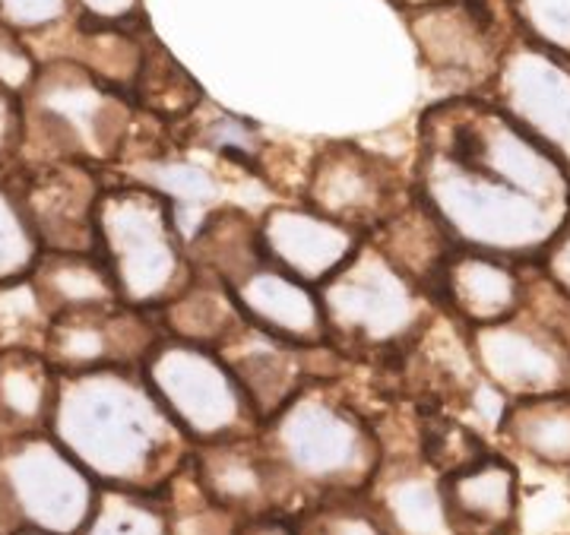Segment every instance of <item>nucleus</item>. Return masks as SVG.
<instances>
[{"mask_svg": "<svg viewBox=\"0 0 570 535\" xmlns=\"http://www.w3.org/2000/svg\"><path fill=\"white\" fill-rule=\"evenodd\" d=\"M412 190L456 247L539 264L570 216V168L494 102L450 99L422 118Z\"/></svg>", "mask_w": 570, "mask_h": 535, "instance_id": "1", "label": "nucleus"}, {"mask_svg": "<svg viewBox=\"0 0 570 535\" xmlns=\"http://www.w3.org/2000/svg\"><path fill=\"white\" fill-rule=\"evenodd\" d=\"M48 434L99 488L163 494L190 459V440L140 368L58 374Z\"/></svg>", "mask_w": 570, "mask_h": 535, "instance_id": "2", "label": "nucleus"}, {"mask_svg": "<svg viewBox=\"0 0 570 535\" xmlns=\"http://www.w3.org/2000/svg\"><path fill=\"white\" fill-rule=\"evenodd\" d=\"M261 440L295 514L324 497L362 494L384 459V437L336 377L311 380L266 418Z\"/></svg>", "mask_w": 570, "mask_h": 535, "instance_id": "3", "label": "nucleus"}, {"mask_svg": "<svg viewBox=\"0 0 570 535\" xmlns=\"http://www.w3.org/2000/svg\"><path fill=\"white\" fill-rule=\"evenodd\" d=\"M321 291L330 349L355 365H396L415 351L441 308L365 241Z\"/></svg>", "mask_w": 570, "mask_h": 535, "instance_id": "4", "label": "nucleus"}, {"mask_svg": "<svg viewBox=\"0 0 570 535\" xmlns=\"http://www.w3.org/2000/svg\"><path fill=\"white\" fill-rule=\"evenodd\" d=\"M96 250L127 308L156 314L194 276L175 209L159 190L137 181H105L96 209Z\"/></svg>", "mask_w": 570, "mask_h": 535, "instance_id": "5", "label": "nucleus"}, {"mask_svg": "<svg viewBox=\"0 0 570 535\" xmlns=\"http://www.w3.org/2000/svg\"><path fill=\"white\" fill-rule=\"evenodd\" d=\"M140 370L190 447L261 434L257 412L216 349L163 336Z\"/></svg>", "mask_w": 570, "mask_h": 535, "instance_id": "6", "label": "nucleus"}, {"mask_svg": "<svg viewBox=\"0 0 570 535\" xmlns=\"http://www.w3.org/2000/svg\"><path fill=\"white\" fill-rule=\"evenodd\" d=\"M96 497L99 482L48 432L0 444V507L13 529L80 535Z\"/></svg>", "mask_w": 570, "mask_h": 535, "instance_id": "7", "label": "nucleus"}, {"mask_svg": "<svg viewBox=\"0 0 570 535\" xmlns=\"http://www.w3.org/2000/svg\"><path fill=\"white\" fill-rule=\"evenodd\" d=\"M412 200V181L387 159L348 143L324 146L307 168L302 204L371 235Z\"/></svg>", "mask_w": 570, "mask_h": 535, "instance_id": "8", "label": "nucleus"}, {"mask_svg": "<svg viewBox=\"0 0 570 535\" xmlns=\"http://www.w3.org/2000/svg\"><path fill=\"white\" fill-rule=\"evenodd\" d=\"M463 333L479 377L504 399L570 390V343L527 310Z\"/></svg>", "mask_w": 570, "mask_h": 535, "instance_id": "9", "label": "nucleus"}, {"mask_svg": "<svg viewBox=\"0 0 570 535\" xmlns=\"http://www.w3.org/2000/svg\"><path fill=\"white\" fill-rule=\"evenodd\" d=\"M10 181L41 254L96 250V209L105 190L99 168L82 162L26 165L10 175Z\"/></svg>", "mask_w": 570, "mask_h": 535, "instance_id": "10", "label": "nucleus"}, {"mask_svg": "<svg viewBox=\"0 0 570 535\" xmlns=\"http://www.w3.org/2000/svg\"><path fill=\"white\" fill-rule=\"evenodd\" d=\"M159 339L163 329L156 314L118 301L105 308L55 314L45 329L41 351L58 374L142 368Z\"/></svg>", "mask_w": 570, "mask_h": 535, "instance_id": "11", "label": "nucleus"}, {"mask_svg": "<svg viewBox=\"0 0 570 535\" xmlns=\"http://www.w3.org/2000/svg\"><path fill=\"white\" fill-rule=\"evenodd\" d=\"M494 105L570 168V61L520 41L498 63Z\"/></svg>", "mask_w": 570, "mask_h": 535, "instance_id": "12", "label": "nucleus"}, {"mask_svg": "<svg viewBox=\"0 0 570 535\" xmlns=\"http://www.w3.org/2000/svg\"><path fill=\"white\" fill-rule=\"evenodd\" d=\"M333 349H298L292 343H283L264 329L242 324L235 336L225 343L219 355L228 370L235 374L238 387L245 390L247 403L254 406L261 425L283 409L288 399H295L311 380L336 377V365H324V358Z\"/></svg>", "mask_w": 570, "mask_h": 535, "instance_id": "13", "label": "nucleus"}, {"mask_svg": "<svg viewBox=\"0 0 570 535\" xmlns=\"http://www.w3.org/2000/svg\"><path fill=\"white\" fill-rule=\"evenodd\" d=\"M257 222L266 260L314 288L333 279L367 241L362 231L333 222L305 204L269 206Z\"/></svg>", "mask_w": 570, "mask_h": 535, "instance_id": "14", "label": "nucleus"}, {"mask_svg": "<svg viewBox=\"0 0 570 535\" xmlns=\"http://www.w3.org/2000/svg\"><path fill=\"white\" fill-rule=\"evenodd\" d=\"M187 473L197 482V488L228 514L250 516L264 511L295 514L261 434L190 447Z\"/></svg>", "mask_w": 570, "mask_h": 535, "instance_id": "15", "label": "nucleus"}, {"mask_svg": "<svg viewBox=\"0 0 570 535\" xmlns=\"http://www.w3.org/2000/svg\"><path fill=\"white\" fill-rule=\"evenodd\" d=\"M434 305L463 329L501 324L527 305V264L453 247L434 288Z\"/></svg>", "mask_w": 570, "mask_h": 535, "instance_id": "16", "label": "nucleus"}, {"mask_svg": "<svg viewBox=\"0 0 570 535\" xmlns=\"http://www.w3.org/2000/svg\"><path fill=\"white\" fill-rule=\"evenodd\" d=\"M228 288L250 327L298 349H330L321 291L295 279L292 273L273 267L266 257L238 273Z\"/></svg>", "mask_w": 570, "mask_h": 535, "instance_id": "17", "label": "nucleus"}, {"mask_svg": "<svg viewBox=\"0 0 570 535\" xmlns=\"http://www.w3.org/2000/svg\"><path fill=\"white\" fill-rule=\"evenodd\" d=\"M453 535H520L523 475L517 459L489 450L456 473L441 475Z\"/></svg>", "mask_w": 570, "mask_h": 535, "instance_id": "18", "label": "nucleus"}, {"mask_svg": "<svg viewBox=\"0 0 570 535\" xmlns=\"http://www.w3.org/2000/svg\"><path fill=\"white\" fill-rule=\"evenodd\" d=\"M362 494L387 535H453L441 473L428 466L419 447L406 453L384 450L377 473Z\"/></svg>", "mask_w": 570, "mask_h": 535, "instance_id": "19", "label": "nucleus"}, {"mask_svg": "<svg viewBox=\"0 0 570 535\" xmlns=\"http://www.w3.org/2000/svg\"><path fill=\"white\" fill-rule=\"evenodd\" d=\"M494 432L513 456L570 475V390L508 399Z\"/></svg>", "mask_w": 570, "mask_h": 535, "instance_id": "20", "label": "nucleus"}, {"mask_svg": "<svg viewBox=\"0 0 570 535\" xmlns=\"http://www.w3.org/2000/svg\"><path fill=\"white\" fill-rule=\"evenodd\" d=\"M58 370L39 346L0 349V444L20 434L48 432Z\"/></svg>", "mask_w": 570, "mask_h": 535, "instance_id": "21", "label": "nucleus"}, {"mask_svg": "<svg viewBox=\"0 0 570 535\" xmlns=\"http://www.w3.org/2000/svg\"><path fill=\"white\" fill-rule=\"evenodd\" d=\"M367 241L400 273H406L415 286L425 288L431 298L441 279V269L456 247L448 228L438 222V216L415 197V190H412V200L396 216H390L384 226L367 235Z\"/></svg>", "mask_w": 570, "mask_h": 535, "instance_id": "22", "label": "nucleus"}, {"mask_svg": "<svg viewBox=\"0 0 570 535\" xmlns=\"http://www.w3.org/2000/svg\"><path fill=\"white\" fill-rule=\"evenodd\" d=\"M156 320L168 339H181L190 346L216 351L245 324L232 288L216 273L206 269H194L190 283L156 310Z\"/></svg>", "mask_w": 570, "mask_h": 535, "instance_id": "23", "label": "nucleus"}, {"mask_svg": "<svg viewBox=\"0 0 570 535\" xmlns=\"http://www.w3.org/2000/svg\"><path fill=\"white\" fill-rule=\"evenodd\" d=\"M29 283L39 295L41 308L48 317L67 310H89L118 305L115 279L99 257V250L89 254H41L32 269Z\"/></svg>", "mask_w": 570, "mask_h": 535, "instance_id": "24", "label": "nucleus"}, {"mask_svg": "<svg viewBox=\"0 0 570 535\" xmlns=\"http://www.w3.org/2000/svg\"><path fill=\"white\" fill-rule=\"evenodd\" d=\"M187 254H190L194 269L216 273L228 286L238 273H245L250 264H257L264 257L261 222L242 206L223 204L219 209H213L200 222V228L190 235Z\"/></svg>", "mask_w": 570, "mask_h": 535, "instance_id": "25", "label": "nucleus"}, {"mask_svg": "<svg viewBox=\"0 0 570 535\" xmlns=\"http://www.w3.org/2000/svg\"><path fill=\"white\" fill-rule=\"evenodd\" d=\"M80 535H171L165 494L99 488Z\"/></svg>", "mask_w": 570, "mask_h": 535, "instance_id": "26", "label": "nucleus"}, {"mask_svg": "<svg viewBox=\"0 0 570 535\" xmlns=\"http://www.w3.org/2000/svg\"><path fill=\"white\" fill-rule=\"evenodd\" d=\"M134 102L149 108L163 121H175L194 111V105L200 102V89L163 48H149L142 51L140 73L134 82Z\"/></svg>", "mask_w": 570, "mask_h": 535, "instance_id": "27", "label": "nucleus"}, {"mask_svg": "<svg viewBox=\"0 0 570 535\" xmlns=\"http://www.w3.org/2000/svg\"><path fill=\"white\" fill-rule=\"evenodd\" d=\"M41 245L22 212L17 187L0 171V286L26 283L39 264Z\"/></svg>", "mask_w": 570, "mask_h": 535, "instance_id": "28", "label": "nucleus"}, {"mask_svg": "<svg viewBox=\"0 0 570 535\" xmlns=\"http://www.w3.org/2000/svg\"><path fill=\"white\" fill-rule=\"evenodd\" d=\"M163 494L165 504H168L171 535H235V526H238L242 516L216 507L197 488V482L190 478L187 466H184V473Z\"/></svg>", "mask_w": 570, "mask_h": 535, "instance_id": "29", "label": "nucleus"}, {"mask_svg": "<svg viewBox=\"0 0 570 535\" xmlns=\"http://www.w3.org/2000/svg\"><path fill=\"white\" fill-rule=\"evenodd\" d=\"M489 450L491 447L485 444V437L475 428H469L466 422H456V418H444V415L431 418L419 432L422 459L441 475L463 469Z\"/></svg>", "mask_w": 570, "mask_h": 535, "instance_id": "30", "label": "nucleus"}, {"mask_svg": "<svg viewBox=\"0 0 570 535\" xmlns=\"http://www.w3.org/2000/svg\"><path fill=\"white\" fill-rule=\"evenodd\" d=\"M298 535H387L365 494H336L298 511Z\"/></svg>", "mask_w": 570, "mask_h": 535, "instance_id": "31", "label": "nucleus"}, {"mask_svg": "<svg viewBox=\"0 0 570 535\" xmlns=\"http://www.w3.org/2000/svg\"><path fill=\"white\" fill-rule=\"evenodd\" d=\"M513 10L532 44L570 61V0H513Z\"/></svg>", "mask_w": 570, "mask_h": 535, "instance_id": "32", "label": "nucleus"}, {"mask_svg": "<svg viewBox=\"0 0 570 535\" xmlns=\"http://www.w3.org/2000/svg\"><path fill=\"white\" fill-rule=\"evenodd\" d=\"M535 267L546 273V279H549L551 286L561 288L570 298V216L568 222L561 226V231L554 235V241L549 245V250L539 257Z\"/></svg>", "mask_w": 570, "mask_h": 535, "instance_id": "33", "label": "nucleus"}, {"mask_svg": "<svg viewBox=\"0 0 570 535\" xmlns=\"http://www.w3.org/2000/svg\"><path fill=\"white\" fill-rule=\"evenodd\" d=\"M235 535H298V516L288 511H264L238 519Z\"/></svg>", "mask_w": 570, "mask_h": 535, "instance_id": "34", "label": "nucleus"}, {"mask_svg": "<svg viewBox=\"0 0 570 535\" xmlns=\"http://www.w3.org/2000/svg\"><path fill=\"white\" fill-rule=\"evenodd\" d=\"M17 529L10 526V519H7V514H3V507H0V535H13Z\"/></svg>", "mask_w": 570, "mask_h": 535, "instance_id": "35", "label": "nucleus"}, {"mask_svg": "<svg viewBox=\"0 0 570 535\" xmlns=\"http://www.w3.org/2000/svg\"><path fill=\"white\" fill-rule=\"evenodd\" d=\"M13 535H48V533H36V529H17Z\"/></svg>", "mask_w": 570, "mask_h": 535, "instance_id": "36", "label": "nucleus"}]
</instances>
